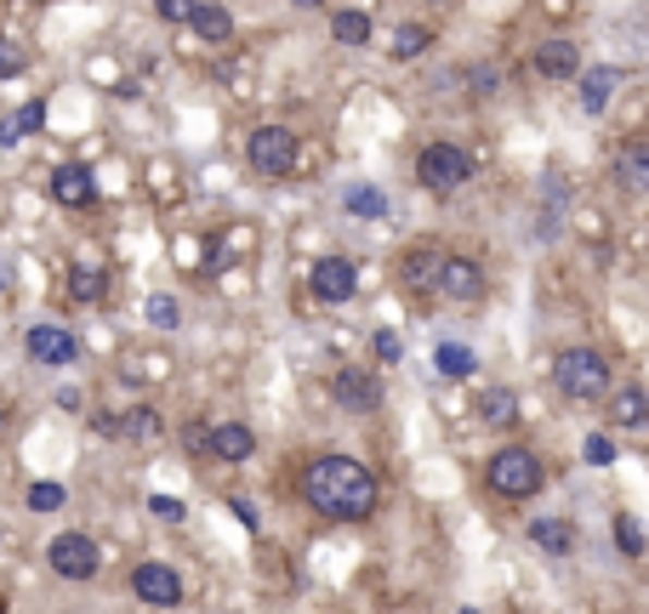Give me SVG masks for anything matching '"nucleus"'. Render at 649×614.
Instances as JSON below:
<instances>
[{
  "label": "nucleus",
  "instance_id": "obj_1",
  "mask_svg": "<svg viewBox=\"0 0 649 614\" xmlns=\"http://www.w3.org/2000/svg\"><path fill=\"white\" fill-rule=\"evenodd\" d=\"M303 495L314 512H324L331 524H365L370 512H377V478H370L365 461L354 455H319L308 461V472H303Z\"/></svg>",
  "mask_w": 649,
  "mask_h": 614
},
{
  "label": "nucleus",
  "instance_id": "obj_2",
  "mask_svg": "<svg viewBox=\"0 0 649 614\" xmlns=\"http://www.w3.org/2000/svg\"><path fill=\"white\" fill-rule=\"evenodd\" d=\"M485 478H490V490L502 495V501H530L541 483H547L541 455H536V450H524V444L495 450V455H490V467H485Z\"/></svg>",
  "mask_w": 649,
  "mask_h": 614
},
{
  "label": "nucleus",
  "instance_id": "obj_3",
  "mask_svg": "<svg viewBox=\"0 0 649 614\" xmlns=\"http://www.w3.org/2000/svg\"><path fill=\"white\" fill-rule=\"evenodd\" d=\"M553 381H559V393H570V398H604L610 358L598 353V347H564L553 358Z\"/></svg>",
  "mask_w": 649,
  "mask_h": 614
},
{
  "label": "nucleus",
  "instance_id": "obj_4",
  "mask_svg": "<svg viewBox=\"0 0 649 614\" xmlns=\"http://www.w3.org/2000/svg\"><path fill=\"white\" fill-rule=\"evenodd\" d=\"M296 154H303V143H296L291 125H257V132L245 137V160H252L257 176H291Z\"/></svg>",
  "mask_w": 649,
  "mask_h": 614
},
{
  "label": "nucleus",
  "instance_id": "obj_5",
  "mask_svg": "<svg viewBox=\"0 0 649 614\" xmlns=\"http://www.w3.org/2000/svg\"><path fill=\"white\" fill-rule=\"evenodd\" d=\"M467 176H473V160H467V148H456V143H428L416 154V183L428 194H456Z\"/></svg>",
  "mask_w": 649,
  "mask_h": 614
},
{
  "label": "nucleus",
  "instance_id": "obj_6",
  "mask_svg": "<svg viewBox=\"0 0 649 614\" xmlns=\"http://www.w3.org/2000/svg\"><path fill=\"white\" fill-rule=\"evenodd\" d=\"M46 557H52V569L63 580H91L97 569H103V552H97V541H91V535H81V529H63L58 541L46 547Z\"/></svg>",
  "mask_w": 649,
  "mask_h": 614
},
{
  "label": "nucleus",
  "instance_id": "obj_7",
  "mask_svg": "<svg viewBox=\"0 0 649 614\" xmlns=\"http://www.w3.org/2000/svg\"><path fill=\"white\" fill-rule=\"evenodd\" d=\"M132 592L148 609H177L183 603V580H177L171 563H137V569H132Z\"/></svg>",
  "mask_w": 649,
  "mask_h": 614
},
{
  "label": "nucleus",
  "instance_id": "obj_8",
  "mask_svg": "<svg viewBox=\"0 0 649 614\" xmlns=\"http://www.w3.org/2000/svg\"><path fill=\"white\" fill-rule=\"evenodd\" d=\"M308 291L319 296V302H354V291H359V268L347 262V256H319L314 262V273H308Z\"/></svg>",
  "mask_w": 649,
  "mask_h": 614
},
{
  "label": "nucleus",
  "instance_id": "obj_9",
  "mask_svg": "<svg viewBox=\"0 0 649 614\" xmlns=\"http://www.w3.org/2000/svg\"><path fill=\"white\" fill-rule=\"evenodd\" d=\"M23 347H29L35 365H74V358H81V342H74V330H63V324H35L29 336H23Z\"/></svg>",
  "mask_w": 649,
  "mask_h": 614
},
{
  "label": "nucleus",
  "instance_id": "obj_10",
  "mask_svg": "<svg viewBox=\"0 0 649 614\" xmlns=\"http://www.w3.org/2000/svg\"><path fill=\"white\" fill-rule=\"evenodd\" d=\"M530 63L541 81H581V46L576 40H541L530 51Z\"/></svg>",
  "mask_w": 649,
  "mask_h": 614
},
{
  "label": "nucleus",
  "instance_id": "obj_11",
  "mask_svg": "<svg viewBox=\"0 0 649 614\" xmlns=\"http://www.w3.org/2000/svg\"><path fill=\"white\" fill-rule=\"evenodd\" d=\"M52 199L69 205V211H86V205H97V176H91V165H81V160L58 165V171H52Z\"/></svg>",
  "mask_w": 649,
  "mask_h": 614
},
{
  "label": "nucleus",
  "instance_id": "obj_12",
  "mask_svg": "<svg viewBox=\"0 0 649 614\" xmlns=\"http://www.w3.org/2000/svg\"><path fill=\"white\" fill-rule=\"evenodd\" d=\"M331 393H336L342 409H359V416L382 409V388H377V376H365V370H336L331 376Z\"/></svg>",
  "mask_w": 649,
  "mask_h": 614
},
{
  "label": "nucleus",
  "instance_id": "obj_13",
  "mask_svg": "<svg viewBox=\"0 0 649 614\" xmlns=\"http://www.w3.org/2000/svg\"><path fill=\"white\" fill-rule=\"evenodd\" d=\"M399 273L411 291H444V250H405Z\"/></svg>",
  "mask_w": 649,
  "mask_h": 614
},
{
  "label": "nucleus",
  "instance_id": "obj_14",
  "mask_svg": "<svg viewBox=\"0 0 649 614\" xmlns=\"http://www.w3.org/2000/svg\"><path fill=\"white\" fill-rule=\"evenodd\" d=\"M479 291H485V268L473 256H444V296L479 302Z\"/></svg>",
  "mask_w": 649,
  "mask_h": 614
},
{
  "label": "nucleus",
  "instance_id": "obj_15",
  "mask_svg": "<svg viewBox=\"0 0 649 614\" xmlns=\"http://www.w3.org/2000/svg\"><path fill=\"white\" fill-rule=\"evenodd\" d=\"M252 450H257V432L245 421H217L211 427V455L217 461H252Z\"/></svg>",
  "mask_w": 649,
  "mask_h": 614
},
{
  "label": "nucleus",
  "instance_id": "obj_16",
  "mask_svg": "<svg viewBox=\"0 0 649 614\" xmlns=\"http://www.w3.org/2000/svg\"><path fill=\"white\" fill-rule=\"evenodd\" d=\"M615 183L627 194H649V143H627L615 154Z\"/></svg>",
  "mask_w": 649,
  "mask_h": 614
},
{
  "label": "nucleus",
  "instance_id": "obj_17",
  "mask_svg": "<svg viewBox=\"0 0 649 614\" xmlns=\"http://www.w3.org/2000/svg\"><path fill=\"white\" fill-rule=\"evenodd\" d=\"M194 35L211 40V46H222V40L234 35V12L217 7V0H199V7H194Z\"/></svg>",
  "mask_w": 649,
  "mask_h": 614
},
{
  "label": "nucleus",
  "instance_id": "obj_18",
  "mask_svg": "<svg viewBox=\"0 0 649 614\" xmlns=\"http://www.w3.org/2000/svg\"><path fill=\"white\" fill-rule=\"evenodd\" d=\"M615 86H621L615 69H581V109H587V114H604Z\"/></svg>",
  "mask_w": 649,
  "mask_h": 614
},
{
  "label": "nucleus",
  "instance_id": "obj_19",
  "mask_svg": "<svg viewBox=\"0 0 649 614\" xmlns=\"http://www.w3.org/2000/svg\"><path fill=\"white\" fill-rule=\"evenodd\" d=\"M530 541L541 552H553V557H570V552H576V529H570L564 518H536L530 524Z\"/></svg>",
  "mask_w": 649,
  "mask_h": 614
},
{
  "label": "nucleus",
  "instance_id": "obj_20",
  "mask_svg": "<svg viewBox=\"0 0 649 614\" xmlns=\"http://www.w3.org/2000/svg\"><path fill=\"white\" fill-rule=\"evenodd\" d=\"M610 416H615L621 427H649V393H644V388H621L615 404H610Z\"/></svg>",
  "mask_w": 649,
  "mask_h": 614
},
{
  "label": "nucleus",
  "instance_id": "obj_21",
  "mask_svg": "<svg viewBox=\"0 0 649 614\" xmlns=\"http://www.w3.org/2000/svg\"><path fill=\"white\" fill-rule=\"evenodd\" d=\"M479 416H485L490 427H513V421H518V398H513V388H490V393L479 398Z\"/></svg>",
  "mask_w": 649,
  "mask_h": 614
},
{
  "label": "nucleus",
  "instance_id": "obj_22",
  "mask_svg": "<svg viewBox=\"0 0 649 614\" xmlns=\"http://www.w3.org/2000/svg\"><path fill=\"white\" fill-rule=\"evenodd\" d=\"M433 365H439V376H451V381H462V376H473L479 370V358H473L462 342H439V353H433Z\"/></svg>",
  "mask_w": 649,
  "mask_h": 614
},
{
  "label": "nucleus",
  "instance_id": "obj_23",
  "mask_svg": "<svg viewBox=\"0 0 649 614\" xmlns=\"http://www.w3.org/2000/svg\"><path fill=\"white\" fill-rule=\"evenodd\" d=\"M342 205H347V217H388V199H382V188H370V183H359V188H347L342 194Z\"/></svg>",
  "mask_w": 649,
  "mask_h": 614
},
{
  "label": "nucleus",
  "instance_id": "obj_24",
  "mask_svg": "<svg viewBox=\"0 0 649 614\" xmlns=\"http://www.w3.org/2000/svg\"><path fill=\"white\" fill-rule=\"evenodd\" d=\"M433 46V35L421 29V23H405V29H393V58L399 63H411V58H421V51Z\"/></svg>",
  "mask_w": 649,
  "mask_h": 614
},
{
  "label": "nucleus",
  "instance_id": "obj_25",
  "mask_svg": "<svg viewBox=\"0 0 649 614\" xmlns=\"http://www.w3.org/2000/svg\"><path fill=\"white\" fill-rule=\"evenodd\" d=\"M331 35H336L342 46H365V40H370V12H336V17H331Z\"/></svg>",
  "mask_w": 649,
  "mask_h": 614
},
{
  "label": "nucleus",
  "instance_id": "obj_26",
  "mask_svg": "<svg viewBox=\"0 0 649 614\" xmlns=\"http://www.w3.org/2000/svg\"><path fill=\"white\" fill-rule=\"evenodd\" d=\"M103 285H109V279L97 273V268H74L69 273V296L74 302H103Z\"/></svg>",
  "mask_w": 649,
  "mask_h": 614
},
{
  "label": "nucleus",
  "instance_id": "obj_27",
  "mask_svg": "<svg viewBox=\"0 0 649 614\" xmlns=\"http://www.w3.org/2000/svg\"><path fill=\"white\" fill-rule=\"evenodd\" d=\"M615 547L627 557H644V529H638L633 512H621V518H615Z\"/></svg>",
  "mask_w": 649,
  "mask_h": 614
},
{
  "label": "nucleus",
  "instance_id": "obj_28",
  "mask_svg": "<svg viewBox=\"0 0 649 614\" xmlns=\"http://www.w3.org/2000/svg\"><path fill=\"white\" fill-rule=\"evenodd\" d=\"M126 439H160V409L137 404L132 416H126Z\"/></svg>",
  "mask_w": 649,
  "mask_h": 614
},
{
  "label": "nucleus",
  "instance_id": "obj_29",
  "mask_svg": "<svg viewBox=\"0 0 649 614\" xmlns=\"http://www.w3.org/2000/svg\"><path fill=\"white\" fill-rule=\"evenodd\" d=\"M177 319H183V307L171 296H148V324L155 330H177Z\"/></svg>",
  "mask_w": 649,
  "mask_h": 614
},
{
  "label": "nucleus",
  "instance_id": "obj_30",
  "mask_svg": "<svg viewBox=\"0 0 649 614\" xmlns=\"http://www.w3.org/2000/svg\"><path fill=\"white\" fill-rule=\"evenodd\" d=\"M29 69V58H23V46L12 40H0V81H17V74Z\"/></svg>",
  "mask_w": 649,
  "mask_h": 614
},
{
  "label": "nucleus",
  "instance_id": "obj_31",
  "mask_svg": "<svg viewBox=\"0 0 649 614\" xmlns=\"http://www.w3.org/2000/svg\"><path fill=\"white\" fill-rule=\"evenodd\" d=\"M29 506L35 512H58L63 506V483H29Z\"/></svg>",
  "mask_w": 649,
  "mask_h": 614
},
{
  "label": "nucleus",
  "instance_id": "obj_32",
  "mask_svg": "<svg viewBox=\"0 0 649 614\" xmlns=\"http://www.w3.org/2000/svg\"><path fill=\"white\" fill-rule=\"evenodd\" d=\"M148 512H155L160 524H183V518H188V506H183L177 495H155V501H148Z\"/></svg>",
  "mask_w": 649,
  "mask_h": 614
},
{
  "label": "nucleus",
  "instance_id": "obj_33",
  "mask_svg": "<svg viewBox=\"0 0 649 614\" xmlns=\"http://www.w3.org/2000/svg\"><path fill=\"white\" fill-rule=\"evenodd\" d=\"M194 7H199V0H155V12L166 23H194Z\"/></svg>",
  "mask_w": 649,
  "mask_h": 614
},
{
  "label": "nucleus",
  "instance_id": "obj_34",
  "mask_svg": "<svg viewBox=\"0 0 649 614\" xmlns=\"http://www.w3.org/2000/svg\"><path fill=\"white\" fill-rule=\"evenodd\" d=\"M587 461H592V467H610V461H615V444L604 439V432H592V439H587Z\"/></svg>",
  "mask_w": 649,
  "mask_h": 614
},
{
  "label": "nucleus",
  "instance_id": "obj_35",
  "mask_svg": "<svg viewBox=\"0 0 649 614\" xmlns=\"http://www.w3.org/2000/svg\"><path fill=\"white\" fill-rule=\"evenodd\" d=\"M377 358H382V365H393V358H405V342H399L393 330H377Z\"/></svg>",
  "mask_w": 649,
  "mask_h": 614
},
{
  "label": "nucleus",
  "instance_id": "obj_36",
  "mask_svg": "<svg viewBox=\"0 0 649 614\" xmlns=\"http://www.w3.org/2000/svg\"><path fill=\"white\" fill-rule=\"evenodd\" d=\"M17 125H23V132H40V125H46V102H23Z\"/></svg>",
  "mask_w": 649,
  "mask_h": 614
},
{
  "label": "nucleus",
  "instance_id": "obj_37",
  "mask_svg": "<svg viewBox=\"0 0 649 614\" xmlns=\"http://www.w3.org/2000/svg\"><path fill=\"white\" fill-rule=\"evenodd\" d=\"M183 439H188V450H211V427H188Z\"/></svg>",
  "mask_w": 649,
  "mask_h": 614
},
{
  "label": "nucleus",
  "instance_id": "obj_38",
  "mask_svg": "<svg viewBox=\"0 0 649 614\" xmlns=\"http://www.w3.org/2000/svg\"><path fill=\"white\" fill-rule=\"evenodd\" d=\"M17 137H23V125H17V114H12V120H0V148H12Z\"/></svg>",
  "mask_w": 649,
  "mask_h": 614
},
{
  "label": "nucleus",
  "instance_id": "obj_39",
  "mask_svg": "<svg viewBox=\"0 0 649 614\" xmlns=\"http://www.w3.org/2000/svg\"><path fill=\"white\" fill-rule=\"evenodd\" d=\"M473 91H479V97L495 91V69H473Z\"/></svg>",
  "mask_w": 649,
  "mask_h": 614
},
{
  "label": "nucleus",
  "instance_id": "obj_40",
  "mask_svg": "<svg viewBox=\"0 0 649 614\" xmlns=\"http://www.w3.org/2000/svg\"><path fill=\"white\" fill-rule=\"evenodd\" d=\"M229 512H234V518H240L245 529H257V512H252V506H245V501H229Z\"/></svg>",
  "mask_w": 649,
  "mask_h": 614
},
{
  "label": "nucleus",
  "instance_id": "obj_41",
  "mask_svg": "<svg viewBox=\"0 0 649 614\" xmlns=\"http://www.w3.org/2000/svg\"><path fill=\"white\" fill-rule=\"evenodd\" d=\"M296 7H324V0H296Z\"/></svg>",
  "mask_w": 649,
  "mask_h": 614
},
{
  "label": "nucleus",
  "instance_id": "obj_42",
  "mask_svg": "<svg viewBox=\"0 0 649 614\" xmlns=\"http://www.w3.org/2000/svg\"><path fill=\"white\" fill-rule=\"evenodd\" d=\"M0 427H7V409H0Z\"/></svg>",
  "mask_w": 649,
  "mask_h": 614
},
{
  "label": "nucleus",
  "instance_id": "obj_43",
  "mask_svg": "<svg viewBox=\"0 0 649 614\" xmlns=\"http://www.w3.org/2000/svg\"><path fill=\"white\" fill-rule=\"evenodd\" d=\"M0 614H7V598H0Z\"/></svg>",
  "mask_w": 649,
  "mask_h": 614
},
{
  "label": "nucleus",
  "instance_id": "obj_44",
  "mask_svg": "<svg viewBox=\"0 0 649 614\" xmlns=\"http://www.w3.org/2000/svg\"><path fill=\"white\" fill-rule=\"evenodd\" d=\"M462 614H479V609H462Z\"/></svg>",
  "mask_w": 649,
  "mask_h": 614
}]
</instances>
